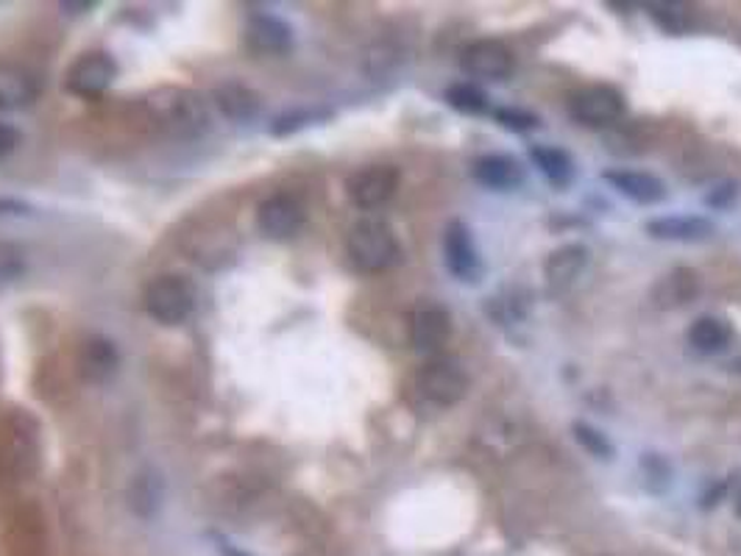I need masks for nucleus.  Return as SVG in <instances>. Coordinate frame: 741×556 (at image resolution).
Listing matches in <instances>:
<instances>
[{
  "mask_svg": "<svg viewBox=\"0 0 741 556\" xmlns=\"http://www.w3.org/2000/svg\"><path fill=\"white\" fill-rule=\"evenodd\" d=\"M148 112L159 131L170 140H196L210 125V112H207L204 98L196 95L181 87H164L148 98Z\"/></svg>",
  "mask_w": 741,
  "mask_h": 556,
  "instance_id": "f257e3e1",
  "label": "nucleus"
},
{
  "mask_svg": "<svg viewBox=\"0 0 741 556\" xmlns=\"http://www.w3.org/2000/svg\"><path fill=\"white\" fill-rule=\"evenodd\" d=\"M346 253L360 273H385L402 259V245L388 220L362 218L346 236Z\"/></svg>",
  "mask_w": 741,
  "mask_h": 556,
  "instance_id": "f03ea898",
  "label": "nucleus"
},
{
  "mask_svg": "<svg viewBox=\"0 0 741 556\" xmlns=\"http://www.w3.org/2000/svg\"><path fill=\"white\" fill-rule=\"evenodd\" d=\"M196 310V290L184 275H157L146 287V312L162 326H179Z\"/></svg>",
  "mask_w": 741,
  "mask_h": 556,
  "instance_id": "7ed1b4c3",
  "label": "nucleus"
},
{
  "mask_svg": "<svg viewBox=\"0 0 741 556\" xmlns=\"http://www.w3.org/2000/svg\"><path fill=\"white\" fill-rule=\"evenodd\" d=\"M569 114L574 123L591 125V129H605L622 120L624 114V95L617 87L591 84L583 90L572 92L569 98Z\"/></svg>",
  "mask_w": 741,
  "mask_h": 556,
  "instance_id": "20e7f679",
  "label": "nucleus"
},
{
  "mask_svg": "<svg viewBox=\"0 0 741 556\" xmlns=\"http://www.w3.org/2000/svg\"><path fill=\"white\" fill-rule=\"evenodd\" d=\"M402 173L393 164H368V168L357 170L346 181V195L362 212L380 209L397 195Z\"/></svg>",
  "mask_w": 741,
  "mask_h": 556,
  "instance_id": "39448f33",
  "label": "nucleus"
},
{
  "mask_svg": "<svg viewBox=\"0 0 741 556\" xmlns=\"http://www.w3.org/2000/svg\"><path fill=\"white\" fill-rule=\"evenodd\" d=\"M419 393L438 406H454L469 393V373L454 360H430L415 376Z\"/></svg>",
  "mask_w": 741,
  "mask_h": 556,
  "instance_id": "423d86ee",
  "label": "nucleus"
},
{
  "mask_svg": "<svg viewBox=\"0 0 741 556\" xmlns=\"http://www.w3.org/2000/svg\"><path fill=\"white\" fill-rule=\"evenodd\" d=\"M443 262H447L449 273L463 284H477L485 273V264H482L480 251H477V242L471 236V229L463 220H452L447 225V234H443Z\"/></svg>",
  "mask_w": 741,
  "mask_h": 556,
  "instance_id": "0eeeda50",
  "label": "nucleus"
},
{
  "mask_svg": "<svg viewBox=\"0 0 741 556\" xmlns=\"http://www.w3.org/2000/svg\"><path fill=\"white\" fill-rule=\"evenodd\" d=\"M460 68L469 79L480 81H504L513 75L515 57L504 42L477 40L460 51Z\"/></svg>",
  "mask_w": 741,
  "mask_h": 556,
  "instance_id": "6e6552de",
  "label": "nucleus"
},
{
  "mask_svg": "<svg viewBox=\"0 0 741 556\" xmlns=\"http://www.w3.org/2000/svg\"><path fill=\"white\" fill-rule=\"evenodd\" d=\"M114 75H118L114 59L103 51H92L70 64L68 75H64V87L79 98H98L112 87Z\"/></svg>",
  "mask_w": 741,
  "mask_h": 556,
  "instance_id": "1a4fd4ad",
  "label": "nucleus"
},
{
  "mask_svg": "<svg viewBox=\"0 0 741 556\" xmlns=\"http://www.w3.org/2000/svg\"><path fill=\"white\" fill-rule=\"evenodd\" d=\"M307 212L301 201L288 192H277V195L266 198L257 209V225L271 240H290L304 229Z\"/></svg>",
  "mask_w": 741,
  "mask_h": 556,
  "instance_id": "9d476101",
  "label": "nucleus"
},
{
  "mask_svg": "<svg viewBox=\"0 0 741 556\" xmlns=\"http://www.w3.org/2000/svg\"><path fill=\"white\" fill-rule=\"evenodd\" d=\"M452 337V315L438 304H421L410 315V340L424 354H435Z\"/></svg>",
  "mask_w": 741,
  "mask_h": 556,
  "instance_id": "9b49d317",
  "label": "nucleus"
},
{
  "mask_svg": "<svg viewBox=\"0 0 741 556\" xmlns=\"http://www.w3.org/2000/svg\"><path fill=\"white\" fill-rule=\"evenodd\" d=\"M585 264H589V247L580 245V242H569V245L558 247V251L549 253V259L543 262V275H547V287L552 295H561L578 282L583 275Z\"/></svg>",
  "mask_w": 741,
  "mask_h": 556,
  "instance_id": "f8f14e48",
  "label": "nucleus"
},
{
  "mask_svg": "<svg viewBox=\"0 0 741 556\" xmlns=\"http://www.w3.org/2000/svg\"><path fill=\"white\" fill-rule=\"evenodd\" d=\"M471 175H474V181H480L482 186H488V190L508 192L519 190V186L524 184L527 170L524 164L515 156H510V153H485V156H480L474 162Z\"/></svg>",
  "mask_w": 741,
  "mask_h": 556,
  "instance_id": "ddd939ff",
  "label": "nucleus"
},
{
  "mask_svg": "<svg viewBox=\"0 0 741 556\" xmlns=\"http://www.w3.org/2000/svg\"><path fill=\"white\" fill-rule=\"evenodd\" d=\"M246 42L254 53L282 57L293 46V31L284 20L273 18V14H251L249 23H246Z\"/></svg>",
  "mask_w": 741,
  "mask_h": 556,
  "instance_id": "4468645a",
  "label": "nucleus"
},
{
  "mask_svg": "<svg viewBox=\"0 0 741 556\" xmlns=\"http://www.w3.org/2000/svg\"><path fill=\"white\" fill-rule=\"evenodd\" d=\"M697 295H700V273L694 267H674L667 275H661L652 287V304L669 312L689 306Z\"/></svg>",
  "mask_w": 741,
  "mask_h": 556,
  "instance_id": "2eb2a0df",
  "label": "nucleus"
},
{
  "mask_svg": "<svg viewBox=\"0 0 741 556\" xmlns=\"http://www.w3.org/2000/svg\"><path fill=\"white\" fill-rule=\"evenodd\" d=\"M647 234L663 242H705L713 236V223L700 214H667L644 225Z\"/></svg>",
  "mask_w": 741,
  "mask_h": 556,
  "instance_id": "dca6fc26",
  "label": "nucleus"
},
{
  "mask_svg": "<svg viewBox=\"0 0 741 556\" xmlns=\"http://www.w3.org/2000/svg\"><path fill=\"white\" fill-rule=\"evenodd\" d=\"M602 179H605L613 190L622 192L624 198H630V201H635V203H644V206H650V203H658L667 198V184H663L658 175L641 173V170H630V168L608 170Z\"/></svg>",
  "mask_w": 741,
  "mask_h": 556,
  "instance_id": "f3484780",
  "label": "nucleus"
},
{
  "mask_svg": "<svg viewBox=\"0 0 741 556\" xmlns=\"http://www.w3.org/2000/svg\"><path fill=\"white\" fill-rule=\"evenodd\" d=\"M40 87L26 68L0 62V109H26L37 101Z\"/></svg>",
  "mask_w": 741,
  "mask_h": 556,
  "instance_id": "a211bd4d",
  "label": "nucleus"
},
{
  "mask_svg": "<svg viewBox=\"0 0 741 556\" xmlns=\"http://www.w3.org/2000/svg\"><path fill=\"white\" fill-rule=\"evenodd\" d=\"M685 337H689L691 348L700 351V354H722L733 343V326L724 317L702 315L691 323Z\"/></svg>",
  "mask_w": 741,
  "mask_h": 556,
  "instance_id": "6ab92c4d",
  "label": "nucleus"
},
{
  "mask_svg": "<svg viewBox=\"0 0 741 556\" xmlns=\"http://www.w3.org/2000/svg\"><path fill=\"white\" fill-rule=\"evenodd\" d=\"M118 362H120L118 351H114V345L109 343V340L92 337V340H87L84 348H81L79 371L87 382L101 384V382H107L114 371H118Z\"/></svg>",
  "mask_w": 741,
  "mask_h": 556,
  "instance_id": "aec40b11",
  "label": "nucleus"
},
{
  "mask_svg": "<svg viewBox=\"0 0 741 556\" xmlns=\"http://www.w3.org/2000/svg\"><path fill=\"white\" fill-rule=\"evenodd\" d=\"M530 162L543 173V179L552 186H569L574 179V162L563 148L554 145H532Z\"/></svg>",
  "mask_w": 741,
  "mask_h": 556,
  "instance_id": "412c9836",
  "label": "nucleus"
},
{
  "mask_svg": "<svg viewBox=\"0 0 741 556\" xmlns=\"http://www.w3.org/2000/svg\"><path fill=\"white\" fill-rule=\"evenodd\" d=\"M216 103L221 107V112L232 120H251L260 112V98H257V92L249 90L246 84H238V81H229V84L218 87Z\"/></svg>",
  "mask_w": 741,
  "mask_h": 556,
  "instance_id": "4be33fe9",
  "label": "nucleus"
},
{
  "mask_svg": "<svg viewBox=\"0 0 741 556\" xmlns=\"http://www.w3.org/2000/svg\"><path fill=\"white\" fill-rule=\"evenodd\" d=\"M159 501H162V482H159L157 473L153 471L140 473L129 489L131 509L142 517H151L153 512L159 509Z\"/></svg>",
  "mask_w": 741,
  "mask_h": 556,
  "instance_id": "5701e85b",
  "label": "nucleus"
},
{
  "mask_svg": "<svg viewBox=\"0 0 741 556\" xmlns=\"http://www.w3.org/2000/svg\"><path fill=\"white\" fill-rule=\"evenodd\" d=\"M447 103L463 114H482L488 109V95L474 84H452L447 90Z\"/></svg>",
  "mask_w": 741,
  "mask_h": 556,
  "instance_id": "b1692460",
  "label": "nucleus"
},
{
  "mask_svg": "<svg viewBox=\"0 0 741 556\" xmlns=\"http://www.w3.org/2000/svg\"><path fill=\"white\" fill-rule=\"evenodd\" d=\"M650 18L669 34H683L691 29V14L683 3H652Z\"/></svg>",
  "mask_w": 741,
  "mask_h": 556,
  "instance_id": "393cba45",
  "label": "nucleus"
},
{
  "mask_svg": "<svg viewBox=\"0 0 741 556\" xmlns=\"http://www.w3.org/2000/svg\"><path fill=\"white\" fill-rule=\"evenodd\" d=\"M572 432L574 439H578L589 454H594L597 459H613V454H617V448H613V443L608 439V434H602L600 428H594L591 423L585 421L572 423Z\"/></svg>",
  "mask_w": 741,
  "mask_h": 556,
  "instance_id": "a878e982",
  "label": "nucleus"
},
{
  "mask_svg": "<svg viewBox=\"0 0 741 556\" xmlns=\"http://www.w3.org/2000/svg\"><path fill=\"white\" fill-rule=\"evenodd\" d=\"M493 118H497V123H502L504 129L515 131V134H527V131L538 129L541 125V120L535 118L532 112H527V109H515V107H502L493 112Z\"/></svg>",
  "mask_w": 741,
  "mask_h": 556,
  "instance_id": "bb28decb",
  "label": "nucleus"
},
{
  "mask_svg": "<svg viewBox=\"0 0 741 556\" xmlns=\"http://www.w3.org/2000/svg\"><path fill=\"white\" fill-rule=\"evenodd\" d=\"M735 195H739V184H735V181H724V184L713 186V190L708 192L705 203L713 209H728L730 203L735 201Z\"/></svg>",
  "mask_w": 741,
  "mask_h": 556,
  "instance_id": "cd10ccee",
  "label": "nucleus"
},
{
  "mask_svg": "<svg viewBox=\"0 0 741 556\" xmlns=\"http://www.w3.org/2000/svg\"><path fill=\"white\" fill-rule=\"evenodd\" d=\"M20 145V131L9 123H0V159H7Z\"/></svg>",
  "mask_w": 741,
  "mask_h": 556,
  "instance_id": "c85d7f7f",
  "label": "nucleus"
},
{
  "mask_svg": "<svg viewBox=\"0 0 741 556\" xmlns=\"http://www.w3.org/2000/svg\"><path fill=\"white\" fill-rule=\"evenodd\" d=\"M739 515H741V495H739Z\"/></svg>",
  "mask_w": 741,
  "mask_h": 556,
  "instance_id": "c756f323",
  "label": "nucleus"
}]
</instances>
